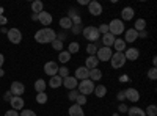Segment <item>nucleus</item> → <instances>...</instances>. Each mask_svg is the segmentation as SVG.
I'll return each mask as SVG.
<instances>
[{
    "label": "nucleus",
    "mask_w": 157,
    "mask_h": 116,
    "mask_svg": "<svg viewBox=\"0 0 157 116\" xmlns=\"http://www.w3.org/2000/svg\"><path fill=\"white\" fill-rule=\"evenodd\" d=\"M55 39H57V33L50 27H43L41 30H38L35 33V41L39 43V44H50Z\"/></svg>",
    "instance_id": "obj_1"
},
{
    "label": "nucleus",
    "mask_w": 157,
    "mask_h": 116,
    "mask_svg": "<svg viewBox=\"0 0 157 116\" xmlns=\"http://www.w3.org/2000/svg\"><path fill=\"white\" fill-rule=\"evenodd\" d=\"M124 30H126V25H124V22H123L121 19H113V21H110V24H109V33H112L115 38L120 36V35H123Z\"/></svg>",
    "instance_id": "obj_2"
},
{
    "label": "nucleus",
    "mask_w": 157,
    "mask_h": 116,
    "mask_svg": "<svg viewBox=\"0 0 157 116\" xmlns=\"http://www.w3.org/2000/svg\"><path fill=\"white\" fill-rule=\"evenodd\" d=\"M82 35L86 41L90 43H98V39L101 38L99 32H98V27H94V25H88V27H85L82 30Z\"/></svg>",
    "instance_id": "obj_3"
},
{
    "label": "nucleus",
    "mask_w": 157,
    "mask_h": 116,
    "mask_svg": "<svg viewBox=\"0 0 157 116\" xmlns=\"http://www.w3.org/2000/svg\"><path fill=\"white\" fill-rule=\"evenodd\" d=\"M94 86H96V83H94V82H91L90 79H86V80H80V83L77 85V91H78V94L88 96V94H93Z\"/></svg>",
    "instance_id": "obj_4"
},
{
    "label": "nucleus",
    "mask_w": 157,
    "mask_h": 116,
    "mask_svg": "<svg viewBox=\"0 0 157 116\" xmlns=\"http://www.w3.org/2000/svg\"><path fill=\"white\" fill-rule=\"evenodd\" d=\"M110 64L113 69H121L124 64H126V57L124 52H113L112 58H110Z\"/></svg>",
    "instance_id": "obj_5"
},
{
    "label": "nucleus",
    "mask_w": 157,
    "mask_h": 116,
    "mask_svg": "<svg viewBox=\"0 0 157 116\" xmlns=\"http://www.w3.org/2000/svg\"><path fill=\"white\" fill-rule=\"evenodd\" d=\"M112 55H113V50L110 47H99L98 54H96V58L99 61H110Z\"/></svg>",
    "instance_id": "obj_6"
},
{
    "label": "nucleus",
    "mask_w": 157,
    "mask_h": 116,
    "mask_svg": "<svg viewBox=\"0 0 157 116\" xmlns=\"http://www.w3.org/2000/svg\"><path fill=\"white\" fill-rule=\"evenodd\" d=\"M6 36H8L10 43H13V44H19L22 41V33H21L19 28H10Z\"/></svg>",
    "instance_id": "obj_7"
},
{
    "label": "nucleus",
    "mask_w": 157,
    "mask_h": 116,
    "mask_svg": "<svg viewBox=\"0 0 157 116\" xmlns=\"http://www.w3.org/2000/svg\"><path fill=\"white\" fill-rule=\"evenodd\" d=\"M58 63L57 61H47L46 64H44V72L47 74V75H50V77H54V75H57L58 74Z\"/></svg>",
    "instance_id": "obj_8"
},
{
    "label": "nucleus",
    "mask_w": 157,
    "mask_h": 116,
    "mask_svg": "<svg viewBox=\"0 0 157 116\" xmlns=\"http://www.w3.org/2000/svg\"><path fill=\"white\" fill-rule=\"evenodd\" d=\"M124 96H126V100H130V102H134V104H137L140 100V93L135 88H127L124 91Z\"/></svg>",
    "instance_id": "obj_9"
},
{
    "label": "nucleus",
    "mask_w": 157,
    "mask_h": 116,
    "mask_svg": "<svg viewBox=\"0 0 157 116\" xmlns=\"http://www.w3.org/2000/svg\"><path fill=\"white\" fill-rule=\"evenodd\" d=\"M88 11L91 16H101L102 14V5L99 2H96V0H91L88 3Z\"/></svg>",
    "instance_id": "obj_10"
},
{
    "label": "nucleus",
    "mask_w": 157,
    "mask_h": 116,
    "mask_svg": "<svg viewBox=\"0 0 157 116\" xmlns=\"http://www.w3.org/2000/svg\"><path fill=\"white\" fill-rule=\"evenodd\" d=\"M24 91H25V86H24L22 82H13L11 86H10V93L13 96H22Z\"/></svg>",
    "instance_id": "obj_11"
},
{
    "label": "nucleus",
    "mask_w": 157,
    "mask_h": 116,
    "mask_svg": "<svg viewBox=\"0 0 157 116\" xmlns=\"http://www.w3.org/2000/svg\"><path fill=\"white\" fill-rule=\"evenodd\" d=\"M77 85H78V80L75 79L74 75H68V77H64V79H63V86L68 88L69 91H71V89H77Z\"/></svg>",
    "instance_id": "obj_12"
},
{
    "label": "nucleus",
    "mask_w": 157,
    "mask_h": 116,
    "mask_svg": "<svg viewBox=\"0 0 157 116\" xmlns=\"http://www.w3.org/2000/svg\"><path fill=\"white\" fill-rule=\"evenodd\" d=\"M124 57H126V61H127V60H129V61H135V60H138V57H140V50H138L137 47L126 49V50H124Z\"/></svg>",
    "instance_id": "obj_13"
},
{
    "label": "nucleus",
    "mask_w": 157,
    "mask_h": 116,
    "mask_svg": "<svg viewBox=\"0 0 157 116\" xmlns=\"http://www.w3.org/2000/svg\"><path fill=\"white\" fill-rule=\"evenodd\" d=\"M138 39V32H135L134 28H126L124 30V41L127 43H135Z\"/></svg>",
    "instance_id": "obj_14"
},
{
    "label": "nucleus",
    "mask_w": 157,
    "mask_h": 116,
    "mask_svg": "<svg viewBox=\"0 0 157 116\" xmlns=\"http://www.w3.org/2000/svg\"><path fill=\"white\" fill-rule=\"evenodd\" d=\"M10 104H11V108L16 110V111L24 110V99H22V96H13L11 100H10Z\"/></svg>",
    "instance_id": "obj_15"
},
{
    "label": "nucleus",
    "mask_w": 157,
    "mask_h": 116,
    "mask_svg": "<svg viewBox=\"0 0 157 116\" xmlns=\"http://www.w3.org/2000/svg\"><path fill=\"white\" fill-rule=\"evenodd\" d=\"M38 21L41 22V25H46V27H47V25H50V24H52L54 17H52L50 13H47V11H41V13L38 14Z\"/></svg>",
    "instance_id": "obj_16"
},
{
    "label": "nucleus",
    "mask_w": 157,
    "mask_h": 116,
    "mask_svg": "<svg viewBox=\"0 0 157 116\" xmlns=\"http://www.w3.org/2000/svg\"><path fill=\"white\" fill-rule=\"evenodd\" d=\"M134 9L130 8V6H126V8H123L121 9V21L123 22H127V21H132L134 19Z\"/></svg>",
    "instance_id": "obj_17"
},
{
    "label": "nucleus",
    "mask_w": 157,
    "mask_h": 116,
    "mask_svg": "<svg viewBox=\"0 0 157 116\" xmlns=\"http://www.w3.org/2000/svg\"><path fill=\"white\" fill-rule=\"evenodd\" d=\"M74 77H75L77 80H86L88 77H90V71L85 66H80V68L75 69V75Z\"/></svg>",
    "instance_id": "obj_18"
},
{
    "label": "nucleus",
    "mask_w": 157,
    "mask_h": 116,
    "mask_svg": "<svg viewBox=\"0 0 157 116\" xmlns=\"http://www.w3.org/2000/svg\"><path fill=\"white\" fill-rule=\"evenodd\" d=\"M98 64H99V60L96 58V55H90V57L85 60V68H86L88 71L96 69V68H98Z\"/></svg>",
    "instance_id": "obj_19"
},
{
    "label": "nucleus",
    "mask_w": 157,
    "mask_h": 116,
    "mask_svg": "<svg viewBox=\"0 0 157 116\" xmlns=\"http://www.w3.org/2000/svg\"><path fill=\"white\" fill-rule=\"evenodd\" d=\"M115 39H116V38H115L112 33H105V35H102L101 43L104 44V47H112L113 43H115Z\"/></svg>",
    "instance_id": "obj_20"
},
{
    "label": "nucleus",
    "mask_w": 157,
    "mask_h": 116,
    "mask_svg": "<svg viewBox=\"0 0 157 116\" xmlns=\"http://www.w3.org/2000/svg\"><path fill=\"white\" fill-rule=\"evenodd\" d=\"M68 113H69V116H85L83 108H82L80 105H77V104H72V105L69 107Z\"/></svg>",
    "instance_id": "obj_21"
},
{
    "label": "nucleus",
    "mask_w": 157,
    "mask_h": 116,
    "mask_svg": "<svg viewBox=\"0 0 157 116\" xmlns=\"http://www.w3.org/2000/svg\"><path fill=\"white\" fill-rule=\"evenodd\" d=\"M126 41L123 39V38H116V39H115V43H113V49H115V52H124V50H126Z\"/></svg>",
    "instance_id": "obj_22"
},
{
    "label": "nucleus",
    "mask_w": 157,
    "mask_h": 116,
    "mask_svg": "<svg viewBox=\"0 0 157 116\" xmlns=\"http://www.w3.org/2000/svg\"><path fill=\"white\" fill-rule=\"evenodd\" d=\"M49 86H50V88H54V89H57V88L63 86V79H61L60 75H54V77H50V80H49Z\"/></svg>",
    "instance_id": "obj_23"
},
{
    "label": "nucleus",
    "mask_w": 157,
    "mask_h": 116,
    "mask_svg": "<svg viewBox=\"0 0 157 116\" xmlns=\"http://www.w3.org/2000/svg\"><path fill=\"white\" fill-rule=\"evenodd\" d=\"M88 79L91 80V82H99L101 79H102V71L99 69V68H96V69H91L90 71V77H88Z\"/></svg>",
    "instance_id": "obj_24"
},
{
    "label": "nucleus",
    "mask_w": 157,
    "mask_h": 116,
    "mask_svg": "<svg viewBox=\"0 0 157 116\" xmlns=\"http://www.w3.org/2000/svg\"><path fill=\"white\" fill-rule=\"evenodd\" d=\"M93 94H94L96 97H105V94H107V86H105V85H96Z\"/></svg>",
    "instance_id": "obj_25"
},
{
    "label": "nucleus",
    "mask_w": 157,
    "mask_h": 116,
    "mask_svg": "<svg viewBox=\"0 0 157 116\" xmlns=\"http://www.w3.org/2000/svg\"><path fill=\"white\" fill-rule=\"evenodd\" d=\"M58 25H60V28L61 30H71V27H72V22H71V19L66 16V17H61L60 19V22H58Z\"/></svg>",
    "instance_id": "obj_26"
},
{
    "label": "nucleus",
    "mask_w": 157,
    "mask_h": 116,
    "mask_svg": "<svg viewBox=\"0 0 157 116\" xmlns=\"http://www.w3.org/2000/svg\"><path fill=\"white\" fill-rule=\"evenodd\" d=\"M32 11L35 13V14H39L41 11H44V3L41 2V0H35V2L32 3Z\"/></svg>",
    "instance_id": "obj_27"
},
{
    "label": "nucleus",
    "mask_w": 157,
    "mask_h": 116,
    "mask_svg": "<svg viewBox=\"0 0 157 116\" xmlns=\"http://www.w3.org/2000/svg\"><path fill=\"white\" fill-rule=\"evenodd\" d=\"M46 88H47L46 80H43V79H38V80L35 82V89H36L38 93H46Z\"/></svg>",
    "instance_id": "obj_28"
},
{
    "label": "nucleus",
    "mask_w": 157,
    "mask_h": 116,
    "mask_svg": "<svg viewBox=\"0 0 157 116\" xmlns=\"http://www.w3.org/2000/svg\"><path fill=\"white\" fill-rule=\"evenodd\" d=\"M127 114H129V116H146V114H145V110L140 108V107H130V108L127 110Z\"/></svg>",
    "instance_id": "obj_29"
},
{
    "label": "nucleus",
    "mask_w": 157,
    "mask_h": 116,
    "mask_svg": "<svg viewBox=\"0 0 157 116\" xmlns=\"http://www.w3.org/2000/svg\"><path fill=\"white\" fill-rule=\"evenodd\" d=\"M69 60H71V54L68 52V50H61V52H58V61L60 63H69Z\"/></svg>",
    "instance_id": "obj_30"
},
{
    "label": "nucleus",
    "mask_w": 157,
    "mask_h": 116,
    "mask_svg": "<svg viewBox=\"0 0 157 116\" xmlns=\"http://www.w3.org/2000/svg\"><path fill=\"white\" fill-rule=\"evenodd\" d=\"M135 32H143V30H146V21L145 19H137L135 21V27H132Z\"/></svg>",
    "instance_id": "obj_31"
},
{
    "label": "nucleus",
    "mask_w": 157,
    "mask_h": 116,
    "mask_svg": "<svg viewBox=\"0 0 157 116\" xmlns=\"http://www.w3.org/2000/svg\"><path fill=\"white\" fill-rule=\"evenodd\" d=\"M78 50H80V44L78 43H75V41H72V43H69V46H68V52L71 54V55H74V54H77Z\"/></svg>",
    "instance_id": "obj_32"
},
{
    "label": "nucleus",
    "mask_w": 157,
    "mask_h": 116,
    "mask_svg": "<svg viewBox=\"0 0 157 116\" xmlns=\"http://www.w3.org/2000/svg\"><path fill=\"white\" fill-rule=\"evenodd\" d=\"M86 54H88V57L98 54V46H96V43H90V44L86 46Z\"/></svg>",
    "instance_id": "obj_33"
},
{
    "label": "nucleus",
    "mask_w": 157,
    "mask_h": 116,
    "mask_svg": "<svg viewBox=\"0 0 157 116\" xmlns=\"http://www.w3.org/2000/svg\"><path fill=\"white\" fill-rule=\"evenodd\" d=\"M47 100H49V97H47V94H46V93H38V96H36V102H38V104L44 105Z\"/></svg>",
    "instance_id": "obj_34"
},
{
    "label": "nucleus",
    "mask_w": 157,
    "mask_h": 116,
    "mask_svg": "<svg viewBox=\"0 0 157 116\" xmlns=\"http://www.w3.org/2000/svg\"><path fill=\"white\" fill-rule=\"evenodd\" d=\"M145 114L146 116H157V107L155 105H148L146 110H145Z\"/></svg>",
    "instance_id": "obj_35"
},
{
    "label": "nucleus",
    "mask_w": 157,
    "mask_h": 116,
    "mask_svg": "<svg viewBox=\"0 0 157 116\" xmlns=\"http://www.w3.org/2000/svg\"><path fill=\"white\" fill-rule=\"evenodd\" d=\"M57 75H60L61 79L68 77V75H69V69H68V66H60V68H58V74H57Z\"/></svg>",
    "instance_id": "obj_36"
},
{
    "label": "nucleus",
    "mask_w": 157,
    "mask_h": 116,
    "mask_svg": "<svg viewBox=\"0 0 157 116\" xmlns=\"http://www.w3.org/2000/svg\"><path fill=\"white\" fill-rule=\"evenodd\" d=\"M74 104H77V105H80V107L86 105V96H83V94H78V96H77V99H75V102H74Z\"/></svg>",
    "instance_id": "obj_37"
},
{
    "label": "nucleus",
    "mask_w": 157,
    "mask_h": 116,
    "mask_svg": "<svg viewBox=\"0 0 157 116\" xmlns=\"http://www.w3.org/2000/svg\"><path fill=\"white\" fill-rule=\"evenodd\" d=\"M50 44H52V47H54V50H58V52H61V50H63V43H61L60 39L52 41Z\"/></svg>",
    "instance_id": "obj_38"
},
{
    "label": "nucleus",
    "mask_w": 157,
    "mask_h": 116,
    "mask_svg": "<svg viewBox=\"0 0 157 116\" xmlns=\"http://www.w3.org/2000/svg\"><path fill=\"white\" fill-rule=\"evenodd\" d=\"M146 75H148L149 80H155V79H157V69L152 66L151 69H148V74H146Z\"/></svg>",
    "instance_id": "obj_39"
},
{
    "label": "nucleus",
    "mask_w": 157,
    "mask_h": 116,
    "mask_svg": "<svg viewBox=\"0 0 157 116\" xmlns=\"http://www.w3.org/2000/svg\"><path fill=\"white\" fill-rule=\"evenodd\" d=\"M98 32H99V35H105V33H109V24H101L99 27H98Z\"/></svg>",
    "instance_id": "obj_40"
},
{
    "label": "nucleus",
    "mask_w": 157,
    "mask_h": 116,
    "mask_svg": "<svg viewBox=\"0 0 157 116\" xmlns=\"http://www.w3.org/2000/svg\"><path fill=\"white\" fill-rule=\"evenodd\" d=\"M77 96H78V91H77V89H71V91L68 93V99H69L71 102H75Z\"/></svg>",
    "instance_id": "obj_41"
},
{
    "label": "nucleus",
    "mask_w": 157,
    "mask_h": 116,
    "mask_svg": "<svg viewBox=\"0 0 157 116\" xmlns=\"http://www.w3.org/2000/svg\"><path fill=\"white\" fill-rule=\"evenodd\" d=\"M71 22H72V25H82V17H80V14H75L74 17H71Z\"/></svg>",
    "instance_id": "obj_42"
},
{
    "label": "nucleus",
    "mask_w": 157,
    "mask_h": 116,
    "mask_svg": "<svg viewBox=\"0 0 157 116\" xmlns=\"http://www.w3.org/2000/svg\"><path fill=\"white\" fill-rule=\"evenodd\" d=\"M71 30H72V33L74 35H78V33H82V25H72V27H71Z\"/></svg>",
    "instance_id": "obj_43"
},
{
    "label": "nucleus",
    "mask_w": 157,
    "mask_h": 116,
    "mask_svg": "<svg viewBox=\"0 0 157 116\" xmlns=\"http://www.w3.org/2000/svg\"><path fill=\"white\" fill-rule=\"evenodd\" d=\"M127 110H129V107L124 104V102H121V104L118 105V111H120V113H127Z\"/></svg>",
    "instance_id": "obj_44"
},
{
    "label": "nucleus",
    "mask_w": 157,
    "mask_h": 116,
    "mask_svg": "<svg viewBox=\"0 0 157 116\" xmlns=\"http://www.w3.org/2000/svg\"><path fill=\"white\" fill-rule=\"evenodd\" d=\"M19 116H36V113L33 110H22V113H19Z\"/></svg>",
    "instance_id": "obj_45"
},
{
    "label": "nucleus",
    "mask_w": 157,
    "mask_h": 116,
    "mask_svg": "<svg viewBox=\"0 0 157 116\" xmlns=\"http://www.w3.org/2000/svg\"><path fill=\"white\" fill-rule=\"evenodd\" d=\"M66 36H68V33H66V32H64V30H61V32H60V33L57 35V39H60V41L63 43L64 39H66Z\"/></svg>",
    "instance_id": "obj_46"
},
{
    "label": "nucleus",
    "mask_w": 157,
    "mask_h": 116,
    "mask_svg": "<svg viewBox=\"0 0 157 116\" xmlns=\"http://www.w3.org/2000/svg\"><path fill=\"white\" fill-rule=\"evenodd\" d=\"M5 116H19V113H17L16 110H13V108H11V110H8V111L5 113Z\"/></svg>",
    "instance_id": "obj_47"
},
{
    "label": "nucleus",
    "mask_w": 157,
    "mask_h": 116,
    "mask_svg": "<svg viewBox=\"0 0 157 116\" xmlns=\"http://www.w3.org/2000/svg\"><path fill=\"white\" fill-rule=\"evenodd\" d=\"M116 99H118V100H121V102H123V100H126L124 91H120V93H118V94H116Z\"/></svg>",
    "instance_id": "obj_48"
},
{
    "label": "nucleus",
    "mask_w": 157,
    "mask_h": 116,
    "mask_svg": "<svg viewBox=\"0 0 157 116\" xmlns=\"http://www.w3.org/2000/svg\"><path fill=\"white\" fill-rule=\"evenodd\" d=\"M75 14H78V11H77V9H74V8H71V9H69V14H68V17L71 19V17H74Z\"/></svg>",
    "instance_id": "obj_49"
},
{
    "label": "nucleus",
    "mask_w": 157,
    "mask_h": 116,
    "mask_svg": "<svg viewBox=\"0 0 157 116\" xmlns=\"http://www.w3.org/2000/svg\"><path fill=\"white\" fill-rule=\"evenodd\" d=\"M11 97H13V94H11L10 91H6V93L3 94V99H5V102H10V100H11Z\"/></svg>",
    "instance_id": "obj_50"
},
{
    "label": "nucleus",
    "mask_w": 157,
    "mask_h": 116,
    "mask_svg": "<svg viewBox=\"0 0 157 116\" xmlns=\"http://www.w3.org/2000/svg\"><path fill=\"white\" fill-rule=\"evenodd\" d=\"M138 38H148V30H143V32H138Z\"/></svg>",
    "instance_id": "obj_51"
},
{
    "label": "nucleus",
    "mask_w": 157,
    "mask_h": 116,
    "mask_svg": "<svg viewBox=\"0 0 157 116\" xmlns=\"http://www.w3.org/2000/svg\"><path fill=\"white\" fill-rule=\"evenodd\" d=\"M6 22H8L6 17H5L3 14H0V25H6Z\"/></svg>",
    "instance_id": "obj_52"
},
{
    "label": "nucleus",
    "mask_w": 157,
    "mask_h": 116,
    "mask_svg": "<svg viewBox=\"0 0 157 116\" xmlns=\"http://www.w3.org/2000/svg\"><path fill=\"white\" fill-rule=\"evenodd\" d=\"M3 63H5V57H3L2 54H0V68L3 66Z\"/></svg>",
    "instance_id": "obj_53"
},
{
    "label": "nucleus",
    "mask_w": 157,
    "mask_h": 116,
    "mask_svg": "<svg viewBox=\"0 0 157 116\" xmlns=\"http://www.w3.org/2000/svg\"><path fill=\"white\" fill-rule=\"evenodd\" d=\"M78 3H80V5H88L90 0H78Z\"/></svg>",
    "instance_id": "obj_54"
},
{
    "label": "nucleus",
    "mask_w": 157,
    "mask_h": 116,
    "mask_svg": "<svg viewBox=\"0 0 157 116\" xmlns=\"http://www.w3.org/2000/svg\"><path fill=\"white\" fill-rule=\"evenodd\" d=\"M32 21H38V14H35V13H32Z\"/></svg>",
    "instance_id": "obj_55"
},
{
    "label": "nucleus",
    "mask_w": 157,
    "mask_h": 116,
    "mask_svg": "<svg viewBox=\"0 0 157 116\" xmlns=\"http://www.w3.org/2000/svg\"><path fill=\"white\" fill-rule=\"evenodd\" d=\"M155 64H157V58L154 57V58H152V66H154V68H155Z\"/></svg>",
    "instance_id": "obj_56"
},
{
    "label": "nucleus",
    "mask_w": 157,
    "mask_h": 116,
    "mask_svg": "<svg viewBox=\"0 0 157 116\" xmlns=\"http://www.w3.org/2000/svg\"><path fill=\"white\" fill-rule=\"evenodd\" d=\"M3 75H5V71H3L2 68H0V77H3Z\"/></svg>",
    "instance_id": "obj_57"
},
{
    "label": "nucleus",
    "mask_w": 157,
    "mask_h": 116,
    "mask_svg": "<svg viewBox=\"0 0 157 116\" xmlns=\"http://www.w3.org/2000/svg\"><path fill=\"white\" fill-rule=\"evenodd\" d=\"M113 116H120V114H118V113H115V114H113Z\"/></svg>",
    "instance_id": "obj_58"
}]
</instances>
